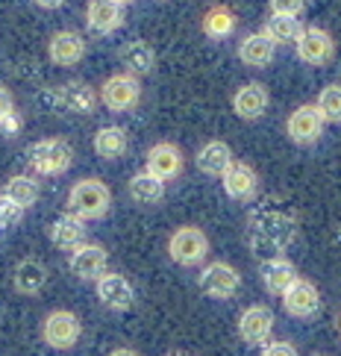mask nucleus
<instances>
[{"label":"nucleus","mask_w":341,"mask_h":356,"mask_svg":"<svg viewBox=\"0 0 341 356\" xmlns=\"http://www.w3.org/2000/svg\"><path fill=\"white\" fill-rule=\"evenodd\" d=\"M297 238V212L280 197L256 203L247 215V245L259 262L280 259Z\"/></svg>","instance_id":"1"},{"label":"nucleus","mask_w":341,"mask_h":356,"mask_svg":"<svg viewBox=\"0 0 341 356\" xmlns=\"http://www.w3.org/2000/svg\"><path fill=\"white\" fill-rule=\"evenodd\" d=\"M65 207L71 215H77L83 221H100L112 207V192L97 177H83V180L71 186Z\"/></svg>","instance_id":"2"},{"label":"nucleus","mask_w":341,"mask_h":356,"mask_svg":"<svg viewBox=\"0 0 341 356\" xmlns=\"http://www.w3.org/2000/svg\"><path fill=\"white\" fill-rule=\"evenodd\" d=\"M27 162L35 174L42 177H59L71 168L74 162V147L65 138H42L27 147Z\"/></svg>","instance_id":"3"},{"label":"nucleus","mask_w":341,"mask_h":356,"mask_svg":"<svg viewBox=\"0 0 341 356\" xmlns=\"http://www.w3.org/2000/svg\"><path fill=\"white\" fill-rule=\"evenodd\" d=\"M168 257L183 268H194L209 257V236L194 224L176 227L168 238Z\"/></svg>","instance_id":"4"},{"label":"nucleus","mask_w":341,"mask_h":356,"mask_svg":"<svg viewBox=\"0 0 341 356\" xmlns=\"http://www.w3.org/2000/svg\"><path fill=\"white\" fill-rule=\"evenodd\" d=\"M197 289L212 300H230L238 289H242V274L230 262H209L203 271L197 274Z\"/></svg>","instance_id":"5"},{"label":"nucleus","mask_w":341,"mask_h":356,"mask_svg":"<svg viewBox=\"0 0 341 356\" xmlns=\"http://www.w3.org/2000/svg\"><path fill=\"white\" fill-rule=\"evenodd\" d=\"M138 100H142V83H138L135 74H112L100 86V104L109 112H133Z\"/></svg>","instance_id":"6"},{"label":"nucleus","mask_w":341,"mask_h":356,"mask_svg":"<svg viewBox=\"0 0 341 356\" xmlns=\"http://www.w3.org/2000/svg\"><path fill=\"white\" fill-rule=\"evenodd\" d=\"M80 336H83V321L74 312L56 309V312L44 315V321H42V339H44L47 348L68 350V348L77 345Z\"/></svg>","instance_id":"7"},{"label":"nucleus","mask_w":341,"mask_h":356,"mask_svg":"<svg viewBox=\"0 0 341 356\" xmlns=\"http://www.w3.org/2000/svg\"><path fill=\"white\" fill-rule=\"evenodd\" d=\"M294 50H297L300 62L321 68V65H330V62H333V56H335V39L324 27H306L300 33Z\"/></svg>","instance_id":"8"},{"label":"nucleus","mask_w":341,"mask_h":356,"mask_svg":"<svg viewBox=\"0 0 341 356\" xmlns=\"http://www.w3.org/2000/svg\"><path fill=\"white\" fill-rule=\"evenodd\" d=\"M68 268H71L74 277L88 280V283H97L109 268V253H106L103 245H97V241H85V245H80L77 250H71Z\"/></svg>","instance_id":"9"},{"label":"nucleus","mask_w":341,"mask_h":356,"mask_svg":"<svg viewBox=\"0 0 341 356\" xmlns=\"http://www.w3.org/2000/svg\"><path fill=\"white\" fill-rule=\"evenodd\" d=\"M221 186L230 200L235 203H253L259 197V174L253 171V165H247L242 159H235L226 174L221 177Z\"/></svg>","instance_id":"10"},{"label":"nucleus","mask_w":341,"mask_h":356,"mask_svg":"<svg viewBox=\"0 0 341 356\" xmlns=\"http://www.w3.org/2000/svg\"><path fill=\"white\" fill-rule=\"evenodd\" d=\"M283 309H285V315L300 318V321L315 318L321 312V291H318V286H315L312 280H306V277H297L292 283V289L283 295Z\"/></svg>","instance_id":"11"},{"label":"nucleus","mask_w":341,"mask_h":356,"mask_svg":"<svg viewBox=\"0 0 341 356\" xmlns=\"http://www.w3.org/2000/svg\"><path fill=\"white\" fill-rule=\"evenodd\" d=\"M324 124L326 121L318 112V106H315V104H303V106H297L292 112V115H288L285 133H288V138H292L294 145H315L324 136Z\"/></svg>","instance_id":"12"},{"label":"nucleus","mask_w":341,"mask_h":356,"mask_svg":"<svg viewBox=\"0 0 341 356\" xmlns=\"http://www.w3.org/2000/svg\"><path fill=\"white\" fill-rule=\"evenodd\" d=\"M274 333V312L265 303H253L238 315V339L244 345H268Z\"/></svg>","instance_id":"13"},{"label":"nucleus","mask_w":341,"mask_h":356,"mask_svg":"<svg viewBox=\"0 0 341 356\" xmlns=\"http://www.w3.org/2000/svg\"><path fill=\"white\" fill-rule=\"evenodd\" d=\"M97 300L112 312H127L135 303V289L124 274L106 271L97 280Z\"/></svg>","instance_id":"14"},{"label":"nucleus","mask_w":341,"mask_h":356,"mask_svg":"<svg viewBox=\"0 0 341 356\" xmlns=\"http://www.w3.org/2000/svg\"><path fill=\"white\" fill-rule=\"evenodd\" d=\"M144 168L150 174H156L159 180H176V177L183 174L185 168V156H183V150L171 145V142H156L153 147L147 150V156H144Z\"/></svg>","instance_id":"15"},{"label":"nucleus","mask_w":341,"mask_h":356,"mask_svg":"<svg viewBox=\"0 0 341 356\" xmlns=\"http://www.w3.org/2000/svg\"><path fill=\"white\" fill-rule=\"evenodd\" d=\"M47 56L59 68L77 65V62H83V56H85V39H83L77 30H59V33L50 35Z\"/></svg>","instance_id":"16"},{"label":"nucleus","mask_w":341,"mask_h":356,"mask_svg":"<svg viewBox=\"0 0 341 356\" xmlns=\"http://www.w3.org/2000/svg\"><path fill=\"white\" fill-rule=\"evenodd\" d=\"M268 104H271V95L268 88L262 83H244L238 92L233 95V112L238 118L244 121H256L268 112Z\"/></svg>","instance_id":"17"},{"label":"nucleus","mask_w":341,"mask_h":356,"mask_svg":"<svg viewBox=\"0 0 341 356\" xmlns=\"http://www.w3.org/2000/svg\"><path fill=\"white\" fill-rule=\"evenodd\" d=\"M85 24L92 33H115L121 24H124V6L118 0H88V9H85Z\"/></svg>","instance_id":"18"},{"label":"nucleus","mask_w":341,"mask_h":356,"mask_svg":"<svg viewBox=\"0 0 341 356\" xmlns=\"http://www.w3.org/2000/svg\"><path fill=\"white\" fill-rule=\"evenodd\" d=\"M233 162H235L233 147L226 142H221V138H212V142H206L203 147L197 150V156H194L197 171L206 174V177H224Z\"/></svg>","instance_id":"19"},{"label":"nucleus","mask_w":341,"mask_h":356,"mask_svg":"<svg viewBox=\"0 0 341 356\" xmlns=\"http://www.w3.org/2000/svg\"><path fill=\"white\" fill-rule=\"evenodd\" d=\"M47 236L59 250H77L80 245H85V221L65 212L47 227Z\"/></svg>","instance_id":"20"},{"label":"nucleus","mask_w":341,"mask_h":356,"mask_svg":"<svg viewBox=\"0 0 341 356\" xmlns=\"http://www.w3.org/2000/svg\"><path fill=\"white\" fill-rule=\"evenodd\" d=\"M274 54H276V44L262 30L250 33L238 42V59H242L247 68H268L274 62Z\"/></svg>","instance_id":"21"},{"label":"nucleus","mask_w":341,"mask_h":356,"mask_svg":"<svg viewBox=\"0 0 341 356\" xmlns=\"http://www.w3.org/2000/svg\"><path fill=\"white\" fill-rule=\"evenodd\" d=\"M259 274H262V286H265V291H271V295H276V298H283L285 291L292 289L294 280L300 277L297 268H294V265L288 262L285 257L271 259V262H262Z\"/></svg>","instance_id":"22"},{"label":"nucleus","mask_w":341,"mask_h":356,"mask_svg":"<svg viewBox=\"0 0 341 356\" xmlns=\"http://www.w3.org/2000/svg\"><path fill=\"white\" fill-rule=\"evenodd\" d=\"M12 286H15L18 295H27V298L39 295V291L47 286V268L33 257L21 259L15 265V271H12Z\"/></svg>","instance_id":"23"},{"label":"nucleus","mask_w":341,"mask_h":356,"mask_svg":"<svg viewBox=\"0 0 341 356\" xmlns=\"http://www.w3.org/2000/svg\"><path fill=\"white\" fill-rule=\"evenodd\" d=\"M94 154L100 159H106V162H115L121 159L124 154H127V147H130V138H127V130L124 127H115V124H109V127H100V130L94 133Z\"/></svg>","instance_id":"24"},{"label":"nucleus","mask_w":341,"mask_h":356,"mask_svg":"<svg viewBox=\"0 0 341 356\" xmlns=\"http://www.w3.org/2000/svg\"><path fill=\"white\" fill-rule=\"evenodd\" d=\"M130 197L133 203H138V207H153V203H159L162 197H165V180H159L156 174H150L147 168L144 171H135L130 177Z\"/></svg>","instance_id":"25"},{"label":"nucleus","mask_w":341,"mask_h":356,"mask_svg":"<svg viewBox=\"0 0 341 356\" xmlns=\"http://www.w3.org/2000/svg\"><path fill=\"white\" fill-rule=\"evenodd\" d=\"M118 56L124 62V68H127V74H135V77H144V74L156 68V50L142 39L127 42L118 50Z\"/></svg>","instance_id":"26"},{"label":"nucleus","mask_w":341,"mask_h":356,"mask_svg":"<svg viewBox=\"0 0 341 356\" xmlns=\"http://www.w3.org/2000/svg\"><path fill=\"white\" fill-rule=\"evenodd\" d=\"M235 27H238L235 12L230 6H224V3L209 6L203 21H200V30H203V35H206V39H215V42H221V39H226V35H233Z\"/></svg>","instance_id":"27"},{"label":"nucleus","mask_w":341,"mask_h":356,"mask_svg":"<svg viewBox=\"0 0 341 356\" xmlns=\"http://www.w3.org/2000/svg\"><path fill=\"white\" fill-rule=\"evenodd\" d=\"M62 97H65V109L74 115H92L97 109V92L83 80H71L62 86Z\"/></svg>","instance_id":"28"},{"label":"nucleus","mask_w":341,"mask_h":356,"mask_svg":"<svg viewBox=\"0 0 341 356\" xmlns=\"http://www.w3.org/2000/svg\"><path fill=\"white\" fill-rule=\"evenodd\" d=\"M306 30L303 24L294 18V15H271L268 21H265V27L262 33L268 35V39L276 44V47H283V44H297L300 39V33Z\"/></svg>","instance_id":"29"},{"label":"nucleus","mask_w":341,"mask_h":356,"mask_svg":"<svg viewBox=\"0 0 341 356\" xmlns=\"http://www.w3.org/2000/svg\"><path fill=\"white\" fill-rule=\"evenodd\" d=\"M3 195L12 197L15 203H21L24 209H30L33 203L42 197V186H39V180H35V177H30V174H15V177H9V180H6Z\"/></svg>","instance_id":"30"},{"label":"nucleus","mask_w":341,"mask_h":356,"mask_svg":"<svg viewBox=\"0 0 341 356\" xmlns=\"http://www.w3.org/2000/svg\"><path fill=\"white\" fill-rule=\"evenodd\" d=\"M315 106H318L326 124H341V86L338 83L324 86L318 100H315Z\"/></svg>","instance_id":"31"},{"label":"nucleus","mask_w":341,"mask_h":356,"mask_svg":"<svg viewBox=\"0 0 341 356\" xmlns=\"http://www.w3.org/2000/svg\"><path fill=\"white\" fill-rule=\"evenodd\" d=\"M35 109L42 112H56V115H62L65 109V97H62V88H42L39 95H35Z\"/></svg>","instance_id":"32"},{"label":"nucleus","mask_w":341,"mask_h":356,"mask_svg":"<svg viewBox=\"0 0 341 356\" xmlns=\"http://www.w3.org/2000/svg\"><path fill=\"white\" fill-rule=\"evenodd\" d=\"M24 218V207L15 203L12 197L0 195V230H9V227H18Z\"/></svg>","instance_id":"33"},{"label":"nucleus","mask_w":341,"mask_h":356,"mask_svg":"<svg viewBox=\"0 0 341 356\" xmlns=\"http://www.w3.org/2000/svg\"><path fill=\"white\" fill-rule=\"evenodd\" d=\"M271 3V12L274 15H300L303 9H306V0H268Z\"/></svg>","instance_id":"34"},{"label":"nucleus","mask_w":341,"mask_h":356,"mask_svg":"<svg viewBox=\"0 0 341 356\" xmlns=\"http://www.w3.org/2000/svg\"><path fill=\"white\" fill-rule=\"evenodd\" d=\"M21 127H24V118H21V112H9V115L0 121V136H6V138H15L21 133Z\"/></svg>","instance_id":"35"},{"label":"nucleus","mask_w":341,"mask_h":356,"mask_svg":"<svg viewBox=\"0 0 341 356\" xmlns=\"http://www.w3.org/2000/svg\"><path fill=\"white\" fill-rule=\"evenodd\" d=\"M262 356H297V348L292 341H268V345L262 348Z\"/></svg>","instance_id":"36"},{"label":"nucleus","mask_w":341,"mask_h":356,"mask_svg":"<svg viewBox=\"0 0 341 356\" xmlns=\"http://www.w3.org/2000/svg\"><path fill=\"white\" fill-rule=\"evenodd\" d=\"M9 112H15V100H12V92L6 86H0V121H3Z\"/></svg>","instance_id":"37"},{"label":"nucleus","mask_w":341,"mask_h":356,"mask_svg":"<svg viewBox=\"0 0 341 356\" xmlns=\"http://www.w3.org/2000/svg\"><path fill=\"white\" fill-rule=\"evenodd\" d=\"M35 3H39L42 9H56V6L65 3V0H35Z\"/></svg>","instance_id":"38"},{"label":"nucleus","mask_w":341,"mask_h":356,"mask_svg":"<svg viewBox=\"0 0 341 356\" xmlns=\"http://www.w3.org/2000/svg\"><path fill=\"white\" fill-rule=\"evenodd\" d=\"M109 356H138V350H133V348H115Z\"/></svg>","instance_id":"39"},{"label":"nucleus","mask_w":341,"mask_h":356,"mask_svg":"<svg viewBox=\"0 0 341 356\" xmlns=\"http://www.w3.org/2000/svg\"><path fill=\"white\" fill-rule=\"evenodd\" d=\"M335 324H338V330H341V309H338V315H335Z\"/></svg>","instance_id":"40"},{"label":"nucleus","mask_w":341,"mask_h":356,"mask_svg":"<svg viewBox=\"0 0 341 356\" xmlns=\"http://www.w3.org/2000/svg\"><path fill=\"white\" fill-rule=\"evenodd\" d=\"M118 3H121V6H127V3H133V0H118Z\"/></svg>","instance_id":"41"},{"label":"nucleus","mask_w":341,"mask_h":356,"mask_svg":"<svg viewBox=\"0 0 341 356\" xmlns=\"http://www.w3.org/2000/svg\"><path fill=\"white\" fill-rule=\"evenodd\" d=\"M338 241H341V224H338Z\"/></svg>","instance_id":"42"},{"label":"nucleus","mask_w":341,"mask_h":356,"mask_svg":"<svg viewBox=\"0 0 341 356\" xmlns=\"http://www.w3.org/2000/svg\"><path fill=\"white\" fill-rule=\"evenodd\" d=\"M168 356H185V353H168Z\"/></svg>","instance_id":"43"},{"label":"nucleus","mask_w":341,"mask_h":356,"mask_svg":"<svg viewBox=\"0 0 341 356\" xmlns=\"http://www.w3.org/2000/svg\"><path fill=\"white\" fill-rule=\"evenodd\" d=\"M315 356H324V353H315Z\"/></svg>","instance_id":"44"}]
</instances>
